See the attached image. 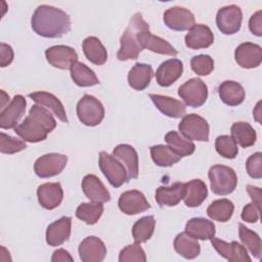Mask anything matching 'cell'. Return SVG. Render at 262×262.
Listing matches in <instances>:
<instances>
[{
  "label": "cell",
  "instance_id": "obj_14",
  "mask_svg": "<svg viewBox=\"0 0 262 262\" xmlns=\"http://www.w3.org/2000/svg\"><path fill=\"white\" fill-rule=\"evenodd\" d=\"M211 244L217 253L229 262H250L251 258L247 249L235 241L227 243L220 238L212 237Z\"/></svg>",
  "mask_w": 262,
  "mask_h": 262
},
{
  "label": "cell",
  "instance_id": "obj_51",
  "mask_svg": "<svg viewBox=\"0 0 262 262\" xmlns=\"http://www.w3.org/2000/svg\"><path fill=\"white\" fill-rule=\"evenodd\" d=\"M73 257L70 255L68 251L64 249H57L53 252V255L51 257L52 262H63V261H73Z\"/></svg>",
  "mask_w": 262,
  "mask_h": 262
},
{
  "label": "cell",
  "instance_id": "obj_8",
  "mask_svg": "<svg viewBox=\"0 0 262 262\" xmlns=\"http://www.w3.org/2000/svg\"><path fill=\"white\" fill-rule=\"evenodd\" d=\"M178 95L188 106L200 107L208 98V87L200 78H192L178 88Z\"/></svg>",
  "mask_w": 262,
  "mask_h": 262
},
{
  "label": "cell",
  "instance_id": "obj_33",
  "mask_svg": "<svg viewBox=\"0 0 262 262\" xmlns=\"http://www.w3.org/2000/svg\"><path fill=\"white\" fill-rule=\"evenodd\" d=\"M174 250L185 259H194L200 255L201 247L198 239L193 238L185 231L176 235L174 243Z\"/></svg>",
  "mask_w": 262,
  "mask_h": 262
},
{
  "label": "cell",
  "instance_id": "obj_6",
  "mask_svg": "<svg viewBox=\"0 0 262 262\" xmlns=\"http://www.w3.org/2000/svg\"><path fill=\"white\" fill-rule=\"evenodd\" d=\"M98 165L112 186L120 187L128 181V174L125 166L115 156L110 155L106 151H100Z\"/></svg>",
  "mask_w": 262,
  "mask_h": 262
},
{
  "label": "cell",
  "instance_id": "obj_7",
  "mask_svg": "<svg viewBox=\"0 0 262 262\" xmlns=\"http://www.w3.org/2000/svg\"><path fill=\"white\" fill-rule=\"evenodd\" d=\"M178 130L181 135L189 140L209 141V124L196 114L185 115L178 125Z\"/></svg>",
  "mask_w": 262,
  "mask_h": 262
},
{
  "label": "cell",
  "instance_id": "obj_28",
  "mask_svg": "<svg viewBox=\"0 0 262 262\" xmlns=\"http://www.w3.org/2000/svg\"><path fill=\"white\" fill-rule=\"evenodd\" d=\"M185 232L195 239L209 241L215 236V225L212 221L196 217L191 218L185 225Z\"/></svg>",
  "mask_w": 262,
  "mask_h": 262
},
{
  "label": "cell",
  "instance_id": "obj_52",
  "mask_svg": "<svg viewBox=\"0 0 262 262\" xmlns=\"http://www.w3.org/2000/svg\"><path fill=\"white\" fill-rule=\"evenodd\" d=\"M1 94H2V102H1V108H3V107H4V102H5L6 98H9V97L6 95V93H5L3 90L1 91Z\"/></svg>",
  "mask_w": 262,
  "mask_h": 262
},
{
  "label": "cell",
  "instance_id": "obj_45",
  "mask_svg": "<svg viewBox=\"0 0 262 262\" xmlns=\"http://www.w3.org/2000/svg\"><path fill=\"white\" fill-rule=\"evenodd\" d=\"M119 261L120 262H145L146 256L143 249L140 247V244H132L128 245L124 249L121 250L119 254Z\"/></svg>",
  "mask_w": 262,
  "mask_h": 262
},
{
  "label": "cell",
  "instance_id": "obj_4",
  "mask_svg": "<svg viewBox=\"0 0 262 262\" xmlns=\"http://www.w3.org/2000/svg\"><path fill=\"white\" fill-rule=\"evenodd\" d=\"M211 189L215 194L226 195L234 191L237 185V176L234 170L224 165H214L209 169Z\"/></svg>",
  "mask_w": 262,
  "mask_h": 262
},
{
  "label": "cell",
  "instance_id": "obj_9",
  "mask_svg": "<svg viewBox=\"0 0 262 262\" xmlns=\"http://www.w3.org/2000/svg\"><path fill=\"white\" fill-rule=\"evenodd\" d=\"M68 157L62 154L51 152L38 158L34 164V171L40 178L58 175L67 166Z\"/></svg>",
  "mask_w": 262,
  "mask_h": 262
},
{
  "label": "cell",
  "instance_id": "obj_48",
  "mask_svg": "<svg viewBox=\"0 0 262 262\" xmlns=\"http://www.w3.org/2000/svg\"><path fill=\"white\" fill-rule=\"evenodd\" d=\"M249 29L252 34L261 37L262 36V11H256L249 20Z\"/></svg>",
  "mask_w": 262,
  "mask_h": 262
},
{
  "label": "cell",
  "instance_id": "obj_44",
  "mask_svg": "<svg viewBox=\"0 0 262 262\" xmlns=\"http://www.w3.org/2000/svg\"><path fill=\"white\" fill-rule=\"evenodd\" d=\"M26 147L25 140L14 138L4 132L0 133V151L2 154L12 155L26 149Z\"/></svg>",
  "mask_w": 262,
  "mask_h": 262
},
{
  "label": "cell",
  "instance_id": "obj_12",
  "mask_svg": "<svg viewBox=\"0 0 262 262\" xmlns=\"http://www.w3.org/2000/svg\"><path fill=\"white\" fill-rule=\"evenodd\" d=\"M27 101L23 95H15L9 104L0 113L1 129L15 128L26 112Z\"/></svg>",
  "mask_w": 262,
  "mask_h": 262
},
{
  "label": "cell",
  "instance_id": "obj_17",
  "mask_svg": "<svg viewBox=\"0 0 262 262\" xmlns=\"http://www.w3.org/2000/svg\"><path fill=\"white\" fill-rule=\"evenodd\" d=\"M37 198L41 207L46 210H53L60 205L63 190L59 182H47L38 186Z\"/></svg>",
  "mask_w": 262,
  "mask_h": 262
},
{
  "label": "cell",
  "instance_id": "obj_15",
  "mask_svg": "<svg viewBox=\"0 0 262 262\" xmlns=\"http://www.w3.org/2000/svg\"><path fill=\"white\" fill-rule=\"evenodd\" d=\"M120 210L126 215H136L150 208L144 194L136 189L123 192L118 202Z\"/></svg>",
  "mask_w": 262,
  "mask_h": 262
},
{
  "label": "cell",
  "instance_id": "obj_3",
  "mask_svg": "<svg viewBox=\"0 0 262 262\" xmlns=\"http://www.w3.org/2000/svg\"><path fill=\"white\" fill-rule=\"evenodd\" d=\"M147 30H149V26L144 21L141 13L136 12L133 14L120 40L121 46L117 53L119 60L125 61L129 59H136L138 57L139 53L143 50L140 42V35Z\"/></svg>",
  "mask_w": 262,
  "mask_h": 262
},
{
  "label": "cell",
  "instance_id": "obj_18",
  "mask_svg": "<svg viewBox=\"0 0 262 262\" xmlns=\"http://www.w3.org/2000/svg\"><path fill=\"white\" fill-rule=\"evenodd\" d=\"M79 256L83 262H101L106 256V248L100 238L87 236L79 246Z\"/></svg>",
  "mask_w": 262,
  "mask_h": 262
},
{
  "label": "cell",
  "instance_id": "obj_21",
  "mask_svg": "<svg viewBox=\"0 0 262 262\" xmlns=\"http://www.w3.org/2000/svg\"><path fill=\"white\" fill-rule=\"evenodd\" d=\"M185 45L190 49L208 48L214 42V35L211 29L203 24H194L185 35Z\"/></svg>",
  "mask_w": 262,
  "mask_h": 262
},
{
  "label": "cell",
  "instance_id": "obj_39",
  "mask_svg": "<svg viewBox=\"0 0 262 262\" xmlns=\"http://www.w3.org/2000/svg\"><path fill=\"white\" fill-rule=\"evenodd\" d=\"M150 156L154 163L160 167H171L181 159L168 145L163 144L150 146Z\"/></svg>",
  "mask_w": 262,
  "mask_h": 262
},
{
  "label": "cell",
  "instance_id": "obj_30",
  "mask_svg": "<svg viewBox=\"0 0 262 262\" xmlns=\"http://www.w3.org/2000/svg\"><path fill=\"white\" fill-rule=\"evenodd\" d=\"M140 42L143 49L146 48L155 53L170 55V56H176L178 54V51L168 41L164 40L159 36L152 35L149 32V30L141 33Z\"/></svg>",
  "mask_w": 262,
  "mask_h": 262
},
{
  "label": "cell",
  "instance_id": "obj_23",
  "mask_svg": "<svg viewBox=\"0 0 262 262\" xmlns=\"http://www.w3.org/2000/svg\"><path fill=\"white\" fill-rule=\"evenodd\" d=\"M82 189L84 194L92 202L106 203L111 200L110 191L100 179L93 174H87L84 176L82 180Z\"/></svg>",
  "mask_w": 262,
  "mask_h": 262
},
{
  "label": "cell",
  "instance_id": "obj_1",
  "mask_svg": "<svg viewBox=\"0 0 262 262\" xmlns=\"http://www.w3.org/2000/svg\"><path fill=\"white\" fill-rule=\"evenodd\" d=\"M33 31L44 38H59L71 30L70 15L54 6L39 5L31 18Z\"/></svg>",
  "mask_w": 262,
  "mask_h": 262
},
{
  "label": "cell",
  "instance_id": "obj_29",
  "mask_svg": "<svg viewBox=\"0 0 262 262\" xmlns=\"http://www.w3.org/2000/svg\"><path fill=\"white\" fill-rule=\"evenodd\" d=\"M184 204L189 208H195L201 206V204L208 196V188L204 181L201 179H192L184 183Z\"/></svg>",
  "mask_w": 262,
  "mask_h": 262
},
{
  "label": "cell",
  "instance_id": "obj_43",
  "mask_svg": "<svg viewBox=\"0 0 262 262\" xmlns=\"http://www.w3.org/2000/svg\"><path fill=\"white\" fill-rule=\"evenodd\" d=\"M191 70L199 76H208L214 70V60L208 54L195 55L190 59Z\"/></svg>",
  "mask_w": 262,
  "mask_h": 262
},
{
  "label": "cell",
  "instance_id": "obj_26",
  "mask_svg": "<svg viewBox=\"0 0 262 262\" xmlns=\"http://www.w3.org/2000/svg\"><path fill=\"white\" fill-rule=\"evenodd\" d=\"M29 97L34 100L37 104L50 110L61 122H68L66 110L61 101L52 93L46 91H36L29 94Z\"/></svg>",
  "mask_w": 262,
  "mask_h": 262
},
{
  "label": "cell",
  "instance_id": "obj_24",
  "mask_svg": "<svg viewBox=\"0 0 262 262\" xmlns=\"http://www.w3.org/2000/svg\"><path fill=\"white\" fill-rule=\"evenodd\" d=\"M113 156H115L118 160L124 164L127 174L128 180L135 179L138 176V155L133 146L130 144H119L113 150Z\"/></svg>",
  "mask_w": 262,
  "mask_h": 262
},
{
  "label": "cell",
  "instance_id": "obj_40",
  "mask_svg": "<svg viewBox=\"0 0 262 262\" xmlns=\"http://www.w3.org/2000/svg\"><path fill=\"white\" fill-rule=\"evenodd\" d=\"M156 220L154 216H144L137 220L132 227V236L135 243L141 244L148 241L155 230Z\"/></svg>",
  "mask_w": 262,
  "mask_h": 262
},
{
  "label": "cell",
  "instance_id": "obj_16",
  "mask_svg": "<svg viewBox=\"0 0 262 262\" xmlns=\"http://www.w3.org/2000/svg\"><path fill=\"white\" fill-rule=\"evenodd\" d=\"M234 58L237 64L244 69L257 68L262 61V48L255 43H242L235 48Z\"/></svg>",
  "mask_w": 262,
  "mask_h": 262
},
{
  "label": "cell",
  "instance_id": "obj_13",
  "mask_svg": "<svg viewBox=\"0 0 262 262\" xmlns=\"http://www.w3.org/2000/svg\"><path fill=\"white\" fill-rule=\"evenodd\" d=\"M165 25L173 31H185L189 30L194 25L193 13L180 6H174L168 8L164 12L163 16Z\"/></svg>",
  "mask_w": 262,
  "mask_h": 262
},
{
  "label": "cell",
  "instance_id": "obj_11",
  "mask_svg": "<svg viewBox=\"0 0 262 262\" xmlns=\"http://www.w3.org/2000/svg\"><path fill=\"white\" fill-rule=\"evenodd\" d=\"M45 57L54 68L68 70L78 60L76 50L67 45H55L45 50Z\"/></svg>",
  "mask_w": 262,
  "mask_h": 262
},
{
  "label": "cell",
  "instance_id": "obj_25",
  "mask_svg": "<svg viewBox=\"0 0 262 262\" xmlns=\"http://www.w3.org/2000/svg\"><path fill=\"white\" fill-rule=\"evenodd\" d=\"M184 183L175 182L171 186H160L156 190V201L160 207H174L183 199Z\"/></svg>",
  "mask_w": 262,
  "mask_h": 262
},
{
  "label": "cell",
  "instance_id": "obj_49",
  "mask_svg": "<svg viewBox=\"0 0 262 262\" xmlns=\"http://www.w3.org/2000/svg\"><path fill=\"white\" fill-rule=\"evenodd\" d=\"M13 49L10 45L1 43L0 44V66L1 68H5L13 60Z\"/></svg>",
  "mask_w": 262,
  "mask_h": 262
},
{
  "label": "cell",
  "instance_id": "obj_50",
  "mask_svg": "<svg viewBox=\"0 0 262 262\" xmlns=\"http://www.w3.org/2000/svg\"><path fill=\"white\" fill-rule=\"evenodd\" d=\"M247 191L250 194L253 203L256 204L259 209H261V189L257 186L249 184L247 186Z\"/></svg>",
  "mask_w": 262,
  "mask_h": 262
},
{
  "label": "cell",
  "instance_id": "obj_10",
  "mask_svg": "<svg viewBox=\"0 0 262 262\" xmlns=\"http://www.w3.org/2000/svg\"><path fill=\"white\" fill-rule=\"evenodd\" d=\"M243 13L237 5L231 4L220 8L216 15V25L224 35H233L241 29Z\"/></svg>",
  "mask_w": 262,
  "mask_h": 262
},
{
  "label": "cell",
  "instance_id": "obj_37",
  "mask_svg": "<svg viewBox=\"0 0 262 262\" xmlns=\"http://www.w3.org/2000/svg\"><path fill=\"white\" fill-rule=\"evenodd\" d=\"M234 210V205L228 199H220L212 202L207 209L208 216L219 222H226L228 221Z\"/></svg>",
  "mask_w": 262,
  "mask_h": 262
},
{
  "label": "cell",
  "instance_id": "obj_32",
  "mask_svg": "<svg viewBox=\"0 0 262 262\" xmlns=\"http://www.w3.org/2000/svg\"><path fill=\"white\" fill-rule=\"evenodd\" d=\"M82 48L86 58L96 66L103 64L107 59V52L105 47L102 45L100 40L94 36H90L84 39Z\"/></svg>",
  "mask_w": 262,
  "mask_h": 262
},
{
  "label": "cell",
  "instance_id": "obj_22",
  "mask_svg": "<svg viewBox=\"0 0 262 262\" xmlns=\"http://www.w3.org/2000/svg\"><path fill=\"white\" fill-rule=\"evenodd\" d=\"M149 98L152 100L156 107L165 116L169 118H181L185 115L186 106L185 104L173 97L161 95V94H149Z\"/></svg>",
  "mask_w": 262,
  "mask_h": 262
},
{
  "label": "cell",
  "instance_id": "obj_27",
  "mask_svg": "<svg viewBox=\"0 0 262 262\" xmlns=\"http://www.w3.org/2000/svg\"><path fill=\"white\" fill-rule=\"evenodd\" d=\"M218 94L222 102L229 106H236L245 99L244 87L235 81H224L218 87Z\"/></svg>",
  "mask_w": 262,
  "mask_h": 262
},
{
  "label": "cell",
  "instance_id": "obj_5",
  "mask_svg": "<svg viewBox=\"0 0 262 262\" xmlns=\"http://www.w3.org/2000/svg\"><path fill=\"white\" fill-rule=\"evenodd\" d=\"M77 116L82 124L94 127L103 120L104 107L97 98L85 94L77 103Z\"/></svg>",
  "mask_w": 262,
  "mask_h": 262
},
{
  "label": "cell",
  "instance_id": "obj_35",
  "mask_svg": "<svg viewBox=\"0 0 262 262\" xmlns=\"http://www.w3.org/2000/svg\"><path fill=\"white\" fill-rule=\"evenodd\" d=\"M74 83L80 87H90L99 83L95 73L86 64L76 61L70 69Z\"/></svg>",
  "mask_w": 262,
  "mask_h": 262
},
{
  "label": "cell",
  "instance_id": "obj_34",
  "mask_svg": "<svg viewBox=\"0 0 262 262\" xmlns=\"http://www.w3.org/2000/svg\"><path fill=\"white\" fill-rule=\"evenodd\" d=\"M231 137L234 139L236 144L242 147H249L254 145L257 139L255 129L247 122H235L230 128Z\"/></svg>",
  "mask_w": 262,
  "mask_h": 262
},
{
  "label": "cell",
  "instance_id": "obj_31",
  "mask_svg": "<svg viewBox=\"0 0 262 262\" xmlns=\"http://www.w3.org/2000/svg\"><path fill=\"white\" fill-rule=\"evenodd\" d=\"M152 75L151 66L137 62L128 73V84L135 90H144L149 85Z\"/></svg>",
  "mask_w": 262,
  "mask_h": 262
},
{
  "label": "cell",
  "instance_id": "obj_36",
  "mask_svg": "<svg viewBox=\"0 0 262 262\" xmlns=\"http://www.w3.org/2000/svg\"><path fill=\"white\" fill-rule=\"evenodd\" d=\"M165 141L168 146L180 158L190 156L195 149V145L191 140L182 137L176 131L168 132L165 135Z\"/></svg>",
  "mask_w": 262,
  "mask_h": 262
},
{
  "label": "cell",
  "instance_id": "obj_41",
  "mask_svg": "<svg viewBox=\"0 0 262 262\" xmlns=\"http://www.w3.org/2000/svg\"><path fill=\"white\" fill-rule=\"evenodd\" d=\"M103 213L102 203L91 202L82 203L76 210V217L84 221L86 224H95Z\"/></svg>",
  "mask_w": 262,
  "mask_h": 262
},
{
  "label": "cell",
  "instance_id": "obj_46",
  "mask_svg": "<svg viewBox=\"0 0 262 262\" xmlns=\"http://www.w3.org/2000/svg\"><path fill=\"white\" fill-rule=\"evenodd\" d=\"M246 169L250 177L255 179H260L262 177V154L260 151H257L248 158Z\"/></svg>",
  "mask_w": 262,
  "mask_h": 262
},
{
  "label": "cell",
  "instance_id": "obj_38",
  "mask_svg": "<svg viewBox=\"0 0 262 262\" xmlns=\"http://www.w3.org/2000/svg\"><path fill=\"white\" fill-rule=\"evenodd\" d=\"M238 235L244 247L257 259L261 258L262 243L260 236L253 230L246 227L243 223L238 224Z\"/></svg>",
  "mask_w": 262,
  "mask_h": 262
},
{
  "label": "cell",
  "instance_id": "obj_47",
  "mask_svg": "<svg viewBox=\"0 0 262 262\" xmlns=\"http://www.w3.org/2000/svg\"><path fill=\"white\" fill-rule=\"evenodd\" d=\"M260 210L253 202L246 205L242 211V219L248 223H256L260 217Z\"/></svg>",
  "mask_w": 262,
  "mask_h": 262
},
{
  "label": "cell",
  "instance_id": "obj_42",
  "mask_svg": "<svg viewBox=\"0 0 262 262\" xmlns=\"http://www.w3.org/2000/svg\"><path fill=\"white\" fill-rule=\"evenodd\" d=\"M216 151L225 159H234L238 154L237 144L229 135H220L215 140Z\"/></svg>",
  "mask_w": 262,
  "mask_h": 262
},
{
  "label": "cell",
  "instance_id": "obj_19",
  "mask_svg": "<svg viewBox=\"0 0 262 262\" xmlns=\"http://www.w3.org/2000/svg\"><path fill=\"white\" fill-rule=\"evenodd\" d=\"M182 72V61L177 58H171L163 61L159 66L156 72V80L160 86L168 87L175 83L181 77Z\"/></svg>",
  "mask_w": 262,
  "mask_h": 262
},
{
  "label": "cell",
  "instance_id": "obj_20",
  "mask_svg": "<svg viewBox=\"0 0 262 262\" xmlns=\"http://www.w3.org/2000/svg\"><path fill=\"white\" fill-rule=\"evenodd\" d=\"M72 218L63 216L50 223L46 229V243L51 247L62 245L70 238Z\"/></svg>",
  "mask_w": 262,
  "mask_h": 262
},
{
  "label": "cell",
  "instance_id": "obj_2",
  "mask_svg": "<svg viewBox=\"0 0 262 262\" xmlns=\"http://www.w3.org/2000/svg\"><path fill=\"white\" fill-rule=\"evenodd\" d=\"M55 127L56 121L50 112L44 106L34 104L28 117L14 128V132L25 141L35 143L45 140Z\"/></svg>",
  "mask_w": 262,
  "mask_h": 262
}]
</instances>
